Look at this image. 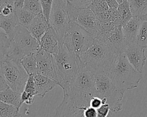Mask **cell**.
I'll return each instance as SVG.
<instances>
[{"instance_id": "52a82bcc", "label": "cell", "mask_w": 147, "mask_h": 117, "mask_svg": "<svg viewBox=\"0 0 147 117\" xmlns=\"http://www.w3.org/2000/svg\"><path fill=\"white\" fill-rule=\"evenodd\" d=\"M94 38L78 25L70 22L65 33L63 44L77 57L82 54L93 43Z\"/></svg>"}, {"instance_id": "f1b7e54d", "label": "cell", "mask_w": 147, "mask_h": 117, "mask_svg": "<svg viewBox=\"0 0 147 117\" xmlns=\"http://www.w3.org/2000/svg\"><path fill=\"white\" fill-rule=\"evenodd\" d=\"M10 44V40L5 32V31L0 27V50L5 55V53Z\"/></svg>"}, {"instance_id": "836d02e7", "label": "cell", "mask_w": 147, "mask_h": 117, "mask_svg": "<svg viewBox=\"0 0 147 117\" xmlns=\"http://www.w3.org/2000/svg\"><path fill=\"white\" fill-rule=\"evenodd\" d=\"M21 99L22 104L23 103H25L28 105H31L33 103L34 97L30 95L29 94L23 91L21 94Z\"/></svg>"}, {"instance_id": "f546056e", "label": "cell", "mask_w": 147, "mask_h": 117, "mask_svg": "<svg viewBox=\"0 0 147 117\" xmlns=\"http://www.w3.org/2000/svg\"><path fill=\"white\" fill-rule=\"evenodd\" d=\"M24 91L32 96L34 97L37 95L33 75H29Z\"/></svg>"}, {"instance_id": "d4e9b609", "label": "cell", "mask_w": 147, "mask_h": 117, "mask_svg": "<svg viewBox=\"0 0 147 117\" xmlns=\"http://www.w3.org/2000/svg\"><path fill=\"white\" fill-rule=\"evenodd\" d=\"M20 115L17 107L0 100V117H17Z\"/></svg>"}, {"instance_id": "5b68a950", "label": "cell", "mask_w": 147, "mask_h": 117, "mask_svg": "<svg viewBox=\"0 0 147 117\" xmlns=\"http://www.w3.org/2000/svg\"><path fill=\"white\" fill-rule=\"evenodd\" d=\"M40 49L39 42L27 28L18 24L5 56L7 58L20 60L26 55L37 53Z\"/></svg>"}, {"instance_id": "d6a6232c", "label": "cell", "mask_w": 147, "mask_h": 117, "mask_svg": "<svg viewBox=\"0 0 147 117\" xmlns=\"http://www.w3.org/2000/svg\"><path fill=\"white\" fill-rule=\"evenodd\" d=\"M97 115L96 117H107L110 111L109 105L107 103L102 104L100 107L96 109Z\"/></svg>"}, {"instance_id": "603a6c76", "label": "cell", "mask_w": 147, "mask_h": 117, "mask_svg": "<svg viewBox=\"0 0 147 117\" xmlns=\"http://www.w3.org/2000/svg\"><path fill=\"white\" fill-rule=\"evenodd\" d=\"M133 17H141L147 11V0H127Z\"/></svg>"}, {"instance_id": "9a60e30c", "label": "cell", "mask_w": 147, "mask_h": 117, "mask_svg": "<svg viewBox=\"0 0 147 117\" xmlns=\"http://www.w3.org/2000/svg\"><path fill=\"white\" fill-rule=\"evenodd\" d=\"M40 49L52 54L57 53L61 42L55 30L51 26L41 37L40 42Z\"/></svg>"}, {"instance_id": "e575fe53", "label": "cell", "mask_w": 147, "mask_h": 117, "mask_svg": "<svg viewBox=\"0 0 147 117\" xmlns=\"http://www.w3.org/2000/svg\"><path fill=\"white\" fill-rule=\"evenodd\" d=\"M102 104H104L102 102V99L98 96H93L91 98L90 102V106L95 109L100 107Z\"/></svg>"}, {"instance_id": "44dd1931", "label": "cell", "mask_w": 147, "mask_h": 117, "mask_svg": "<svg viewBox=\"0 0 147 117\" xmlns=\"http://www.w3.org/2000/svg\"><path fill=\"white\" fill-rule=\"evenodd\" d=\"M20 61L28 75L37 73L36 53L25 56Z\"/></svg>"}, {"instance_id": "8fae6325", "label": "cell", "mask_w": 147, "mask_h": 117, "mask_svg": "<svg viewBox=\"0 0 147 117\" xmlns=\"http://www.w3.org/2000/svg\"><path fill=\"white\" fill-rule=\"evenodd\" d=\"M122 53L136 70L141 73L143 72L146 60L145 48L140 47L137 44H129L125 46Z\"/></svg>"}, {"instance_id": "4dcf8cb0", "label": "cell", "mask_w": 147, "mask_h": 117, "mask_svg": "<svg viewBox=\"0 0 147 117\" xmlns=\"http://www.w3.org/2000/svg\"><path fill=\"white\" fill-rule=\"evenodd\" d=\"M40 1L42 8V13L46 20L49 22V15L53 0H40Z\"/></svg>"}, {"instance_id": "6da1fadb", "label": "cell", "mask_w": 147, "mask_h": 117, "mask_svg": "<svg viewBox=\"0 0 147 117\" xmlns=\"http://www.w3.org/2000/svg\"><path fill=\"white\" fill-rule=\"evenodd\" d=\"M118 53L105 41L97 38L79 58L93 74L107 73Z\"/></svg>"}, {"instance_id": "8d00e7d4", "label": "cell", "mask_w": 147, "mask_h": 117, "mask_svg": "<svg viewBox=\"0 0 147 117\" xmlns=\"http://www.w3.org/2000/svg\"><path fill=\"white\" fill-rule=\"evenodd\" d=\"M8 87H9L7 85V84L4 79L3 76L2 67H1V61H0V91L7 88Z\"/></svg>"}, {"instance_id": "ba28073f", "label": "cell", "mask_w": 147, "mask_h": 117, "mask_svg": "<svg viewBox=\"0 0 147 117\" xmlns=\"http://www.w3.org/2000/svg\"><path fill=\"white\" fill-rule=\"evenodd\" d=\"M4 79L9 88L21 93L24 89L29 75L20 60L5 58L1 61Z\"/></svg>"}, {"instance_id": "1f68e13d", "label": "cell", "mask_w": 147, "mask_h": 117, "mask_svg": "<svg viewBox=\"0 0 147 117\" xmlns=\"http://www.w3.org/2000/svg\"><path fill=\"white\" fill-rule=\"evenodd\" d=\"M68 4L78 8H88L91 5V0H66Z\"/></svg>"}, {"instance_id": "5bb4252c", "label": "cell", "mask_w": 147, "mask_h": 117, "mask_svg": "<svg viewBox=\"0 0 147 117\" xmlns=\"http://www.w3.org/2000/svg\"><path fill=\"white\" fill-rule=\"evenodd\" d=\"M102 40L110 45L118 54L122 53L126 46L121 25L117 26L113 28Z\"/></svg>"}, {"instance_id": "7a4b0ae2", "label": "cell", "mask_w": 147, "mask_h": 117, "mask_svg": "<svg viewBox=\"0 0 147 117\" xmlns=\"http://www.w3.org/2000/svg\"><path fill=\"white\" fill-rule=\"evenodd\" d=\"M77 71L72 79L68 94L74 103L80 107L90 106L92 97L95 96V79L94 75L85 67L77 57Z\"/></svg>"}, {"instance_id": "9c48e42d", "label": "cell", "mask_w": 147, "mask_h": 117, "mask_svg": "<svg viewBox=\"0 0 147 117\" xmlns=\"http://www.w3.org/2000/svg\"><path fill=\"white\" fill-rule=\"evenodd\" d=\"M67 11L69 20L91 35L96 37L98 30V21L95 14L90 8H75L67 3Z\"/></svg>"}, {"instance_id": "4316f807", "label": "cell", "mask_w": 147, "mask_h": 117, "mask_svg": "<svg viewBox=\"0 0 147 117\" xmlns=\"http://www.w3.org/2000/svg\"><path fill=\"white\" fill-rule=\"evenodd\" d=\"M95 14L106 12L109 10V7L105 0H91L89 7Z\"/></svg>"}, {"instance_id": "ac0fdd59", "label": "cell", "mask_w": 147, "mask_h": 117, "mask_svg": "<svg viewBox=\"0 0 147 117\" xmlns=\"http://www.w3.org/2000/svg\"><path fill=\"white\" fill-rule=\"evenodd\" d=\"M142 21L140 17H133L125 25L122 26L126 45L137 44V36Z\"/></svg>"}, {"instance_id": "30bf717a", "label": "cell", "mask_w": 147, "mask_h": 117, "mask_svg": "<svg viewBox=\"0 0 147 117\" xmlns=\"http://www.w3.org/2000/svg\"><path fill=\"white\" fill-rule=\"evenodd\" d=\"M67 6L66 0H53L49 18V24L55 30L61 44L71 22Z\"/></svg>"}, {"instance_id": "7402d4cb", "label": "cell", "mask_w": 147, "mask_h": 117, "mask_svg": "<svg viewBox=\"0 0 147 117\" xmlns=\"http://www.w3.org/2000/svg\"><path fill=\"white\" fill-rule=\"evenodd\" d=\"M14 14L18 24L26 28L32 23L36 15L24 8L14 10Z\"/></svg>"}, {"instance_id": "b9f144b4", "label": "cell", "mask_w": 147, "mask_h": 117, "mask_svg": "<svg viewBox=\"0 0 147 117\" xmlns=\"http://www.w3.org/2000/svg\"><path fill=\"white\" fill-rule=\"evenodd\" d=\"M5 58V56L4 55V54L2 52V51L0 50V61L3 60Z\"/></svg>"}, {"instance_id": "2e32d148", "label": "cell", "mask_w": 147, "mask_h": 117, "mask_svg": "<svg viewBox=\"0 0 147 117\" xmlns=\"http://www.w3.org/2000/svg\"><path fill=\"white\" fill-rule=\"evenodd\" d=\"M37 95L43 98L46 94L59 85L57 81L49 77L35 73L33 75Z\"/></svg>"}, {"instance_id": "ab89813d", "label": "cell", "mask_w": 147, "mask_h": 117, "mask_svg": "<svg viewBox=\"0 0 147 117\" xmlns=\"http://www.w3.org/2000/svg\"><path fill=\"white\" fill-rule=\"evenodd\" d=\"M13 1L11 0H0V14H1L2 10L5 6L10 3H12Z\"/></svg>"}, {"instance_id": "74e56055", "label": "cell", "mask_w": 147, "mask_h": 117, "mask_svg": "<svg viewBox=\"0 0 147 117\" xmlns=\"http://www.w3.org/2000/svg\"><path fill=\"white\" fill-rule=\"evenodd\" d=\"M25 0H14L13 5L14 10L23 9L24 6Z\"/></svg>"}, {"instance_id": "484cf974", "label": "cell", "mask_w": 147, "mask_h": 117, "mask_svg": "<svg viewBox=\"0 0 147 117\" xmlns=\"http://www.w3.org/2000/svg\"><path fill=\"white\" fill-rule=\"evenodd\" d=\"M136 43L141 48H147V21H142L138 32Z\"/></svg>"}, {"instance_id": "cb8c5ba5", "label": "cell", "mask_w": 147, "mask_h": 117, "mask_svg": "<svg viewBox=\"0 0 147 117\" xmlns=\"http://www.w3.org/2000/svg\"><path fill=\"white\" fill-rule=\"evenodd\" d=\"M117 11L122 26L125 25L133 17L127 0L118 5Z\"/></svg>"}, {"instance_id": "d6986e66", "label": "cell", "mask_w": 147, "mask_h": 117, "mask_svg": "<svg viewBox=\"0 0 147 117\" xmlns=\"http://www.w3.org/2000/svg\"><path fill=\"white\" fill-rule=\"evenodd\" d=\"M18 24L14 13L7 17L0 14V27L5 31L10 40L12 39L16 28Z\"/></svg>"}, {"instance_id": "4fadbf2b", "label": "cell", "mask_w": 147, "mask_h": 117, "mask_svg": "<svg viewBox=\"0 0 147 117\" xmlns=\"http://www.w3.org/2000/svg\"><path fill=\"white\" fill-rule=\"evenodd\" d=\"M84 108L76 106L68 95H64L63 101L55 110L53 117H85Z\"/></svg>"}, {"instance_id": "83f0119b", "label": "cell", "mask_w": 147, "mask_h": 117, "mask_svg": "<svg viewBox=\"0 0 147 117\" xmlns=\"http://www.w3.org/2000/svg\"><path fill=\"white\" fill-rule=\"evenodd\" d=\"M24 9L35 15L42 13L40 0H25Z\"/></svg>"}, {"instance_id": "ffe728a7", "label": "cell", "mask_w": 147, "mask_h": 117, "mask_svg": "<svg viewBox=\"0 0 147 117\" xmlns=\"http://www.w3.org/2000/svg\"><path fill=\"white\" fill-rule=\"evenodd\" d=\"M0 100L13 105L18 110L22 106L21 93L14 91L9 87L0 91Z\"/></svg>"}, {"instance_id": "3957f363", "label": "cell", "mask_w": 147, "mask_h": 117, "mask_svg": "<svg viewBox=\"0 0 147 117\" xmlns=\"http://www.w3.org/2000/svg\"><path fill=\"white\" fill-rule=\"evenodd\" d=\"M115 87L124 93L137 88L142 79V73L136 70L122 53L117 55L107 73Z\"/></svg>"}, {"instance_id": "e0dca14e", "label": "cell", "mask_w": 147, "mask_h": 117, "mask_svg": "<svg viewBox=\"0 0 147 117\" xmlns=\"http://www.w3.org/2000/svg\"><path fill=\"white\" fill-rule=\"evenodd\" d=\"M50 25L42 13L36 15L32 23L26 28L30 33L38 42L49 28Z\"/></svg>"}, {"instance_id": "7c38bea8", "label": "cell", "mask_w": 147, "mask_h": 117, "mask_svg": "<svg viewBox=\"0 0 147 117\" xmlns=\"http://www.w3.org/2000/svg\"><path fill=\"white\" fill-rule=\"evenodd\" d=\"M37 73L56 80L52 54L40 49L37 53Z\"/></svg>"}, {"instance_id": "f35d334b", "label": "cell", "mask_w": 147, "mask_h": 117, "mask_svg": "<svg viewBox=\"0 0 147 117\" xmlns=\"http://www.w3.org/2000/svg\"><path fill=\"white\" fill-rule=\"evenodd\" d=\"M107 3L109 8H117L118 6V3L117 0H105Z\"/></svg>"}, {"instance_id": "60d3db41", "label": "cell", "mask_w": 147, "mask_h": 117, "mask_svg": "<svg viewBox=\"0 0 147 117\" xmlns=\"http://www.w3.org/2000/svg\"><path fill=\"white\" fill-rule=\"evenodd\" d=\"M142 21H147V11L140 17Z\"/></svg>"}, {"instance_id": "ee69618b", "label": "cell", "mask_w": 147, "mask_h": 117, "mask_svg": "<svg viewBox=\"0 0 147 117\" xmlns=\"http://www.w3.org/2000/svg\"><path fill=\"white\" fill-rule=\"evenodd\" d=\"M17 117H22V115H21V114H20V115H19V116H17Z\"/></svg>"}, {"instance_id": "d590c367", "label": "cell", "mask_w": 147, "mask_h": 117, "mask_svg": "<svg viewBox=\"0 0 147 117\" xmlns=\"http://www.w3.org/2000/svg\"><path fill=\"white\" fill-rule=\"evenodd\" d=\"M97 115L96 109L88 106L84 110V115L85 117H96Z\"/></svg>"}, {"instance_id": "8992f818", "label": "cell", "mask_w": 147, "mask_h": 117, "mask_svg": "<svg viewBox=\"0 0 147 117\" xmlns=\"http://www.w3.org/2000/svg\"><path fill=\"white\" fill-rule=\"evenodd\" d=\"M95 79V96L105 99L110 111L115 112L122 110V100L124 93L119 90L106 73L94 75Z\"/></svg>"}, {"instance_id": "7bdbcfd3", "label": "cell", "mask_w": 147, "mask_h": 117, "mask_svg": "<svg viewBox=\"0 0 147 117\" xmlns=\"http://www.w3.org/2000/svg\"><path fill=\"white\" fill-rule=\"evenodd\" d=\"M125 1H126V0H117V2L118 3V4H119V3H122V2H123Z\"/></svg>"}, {"instance_id": "f6af8a7d", "label": "cell", "mask_w": 147, "mask_h": 117, "mask_svg": "<svg viewBox=\"0 0 147 117\" xmlns=\"http://www.w3.org/2000/svg\"><path fill=\"white\" fill-rule=\"evenodd\" d=\"M11 1H14V0H11Z\"/></svg>"}, {"instance_id": "277c9868", "label": "cell", "mask_w": 147, "mask_h": 117, "mask_svg": "<svg viewBox=\"0 0 147 117\" xmlns=\"http://www.w3.org/2000/svg\"><path fill=\"white\" fill-rule=\"evenodd\" d=\"M52 56L56 80L63 89L64 95H67L71 82L77 71V56L69 51L63 44L60 45L57 53Z\"/></svg>"}]
</instances>
